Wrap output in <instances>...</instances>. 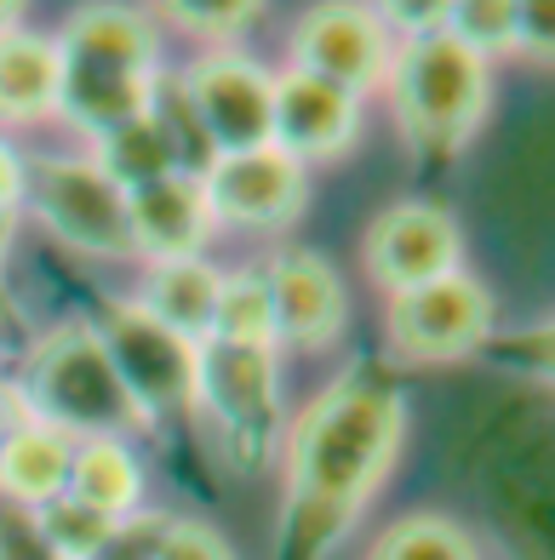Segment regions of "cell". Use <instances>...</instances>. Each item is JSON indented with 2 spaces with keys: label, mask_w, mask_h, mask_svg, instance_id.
<instances>
[{
  "label": "cell",
  "mask_w": 555,
  "mask_h": 560,
  "mask_svg": "<svg viewBox=\"0 0 555 560\" xmlns=\"http://www.w3.org/2000/svg\"><path fill=\"white\" fill-rule=\"evenodd\" d=\"M498 320V303L475 275H441L430 287L395 292L384 310V343L407 366H452L487 349Z\"/></svg>",
  "instance_id": "8"
},
{
  "label": "cell",
  "mask_w": 555,
  "mask_h": 560,
  "mask_svg": "<svg viewBox=\"0 0 555 560\" xmlns=\"http://www.w3.org/2000/svg\"><path fill=\"white\" fill-rule=\"evenodd\" d=\"M264 18V7H166V23L195 30L212 52H235V40Z\"/></svg>",
  "instance_id": "25"
},
{
  "label": "cell",
  "mask_w": 555,
  "mask_h": 560,
  "mask_svg": "<svg viewBox=\"0 0 555 560\" xmlns=\"http://www.w3.org/2000/svg\"><path fill=\"white\" fill-rule=\"evenodd\" d=\"M92 161L104 166L109 184H120V189L155 184V177H166V172H184L178 149H172V138H166V126L155 120V109H149L143 120H132V126H120V132H109V138H97Z\"/></svg>",
  "instance_id": "20"
},
{
  "label": "cell",
  "mask_w": 555,
  "mask_h": 560,
  "mask_svg": "<svg viewBox=\"0 0 555 560\" xmlns=\"http://www.w3.org/2000/svg\"><path fill=\"white\" fill-rule=\"evenodd\" d=\"M361 138V97L315 81L304 69L275 74V149H287L298 166L333 161Z\"/></svg>",
  "instance_id": "14"
},
{
  "label": "cell",
  "mask_w": 555,
  "mask_h": 560,
  "mask_svg": "<svg viewBox=\"0 0 555 560\" xmlns=\"http://www.w3.org/2000/svg\"><path fill=\"white\" fill-rule=\"evenodd\" d=\"M447 35L493 63V52L516 46V0H459L447 7Z\"/></svg>",
  "instance_id": "24"
},
{
  "label": "cell",
  "mask_w": 555,
  "mask_h": 560,
  "mask_svg": "<svg viewBox=\"0 0 555 560\" xmlns=\"http://www.w3.org/2000/svg\"><path fill=\"white\" fill-rule=\"evenodd\" d=\"M126 223H132V252H143L149 264L200 258V246L218 229L195 172H166L155 184L126 189Z\"/></svg>",
  "instance_id": "15"
},
{
  "label": "cell",
  "mask_w": 555,
  "mask_h": 560,
  "mask_svg": "<svg viewBox=\"0 0 555 560\" xmlns=\"http://www.w3.org/2000/svg\"><path fill=\"white\" fill-rule=\"evenodd\" d=\"M35 526H41V538L53 544L58 560H92L120 521L97 515V509H86L81 498H69V492H63V498H53L46 509H35Z\"/></svg>",
  "instance_id": "23"
},
{
  "label": "cell",
  "mask_w": 555,
  "mask_h": 560,
  "mask_svg": "<svg viewBox=\"0 0 555 560\" xmlns=\"http://www.w3.org/2000/svg\"><path fill=\"white\" fill-rule=\"evenodd\" d=\"M504 354H510L516 366H527L533 377H544V384H555V320L510 332V338H504Z\"/></svg>",
  "instance_id": "30"
},
{
  "label": "cell",
  "mask_w": 555,
  "mask_h": 560,
  "mask_svg": "<svg viewBox=\"0 0 555 560\" xmlns=\"http://www.w3.org/2000/svg\"><path fill=\"white\" fill-rule=\"evenodd\" d=\"M178 97L212 155H241V149L275 143V69H264L258 58L200 52L184 69Z\"/></svg>",
  "instance_id": "9"
},
{
  "label": "cell",
  "mask_w": 555,
  "mask_h": 560,
  "mask_svg": "<svg viewBox=\"0 0 555 560\" xmlns=\"http://www.w3.org/2000/svg\"><path fill=\"white\" fill-rule=\"evenodd\" d=\"M0 560H58L53 544L41 538V526L30 509H18L0 498Z\"/></svg>",
  "instance_id": "28"
},
{
  "label": "cell",
  "mask_w": 555,
  "mask_h": 560,
  "mask_svg": "<svg viewBox=\"0 0 555 560\" xmlns=\"http://www.w3.org/2000/svg\"><path fill=\"white\" fill-rule=\"evenodd\" d=\"M539 63H555V0H533V7H516V46Z\"/></svg>",
  "instance_id": "29"
},
{
  "label": "cell",
  "mask_w": 555,
  "mask_h": 560,
  "mask_svg": "<svg viewBox=\"0 0 555 560\" xmlns=\"http://www.w3.org/2000/svg\"><path fill=\"white\" fill-rule=\"evenodd\" d=\"M166 521H172V515H161V509H138V515H126V521L109 532L104 549H97L92 560H161Z\"/></svg>",
  "instance_id": "26"
},
{
  "label": "cell",
  "mask_w": 555,
  "mask_h": 560,
  "mask_svg": "<svg viewBox=\"0 0 555 560\" xmlns=\"http://www.w3.org/2000/svg\"><path fill=\"white\" fill-rule=\"evenodd\" d=\"M69 464H74V441L35 418H23L0 441V498L35 515V509L69 492Z\"/></svg>",
  "instance_id": "16"
},
{
  "label": "cell",
  "mask_w": 555,
  "mask_h": 560,
  "mask_svg": "<svg viewBox=\"0 0 555 560\" xmlns=\"http://www.w3.org/2000/svg\"><path fill=\"white\" fill-rule=\"evenodd\" d=\"M207 212L223 229H287L310 200V172L287 149H241V155H212L200 172Z\"/></svg>",
  "instance_id": "12"
},
{
  "label": "cell",
  "mask_w": 555,
  "mask_h": 560,
  "mask_svg": "<svg viewBox=\"0 0 555 560\" xmlns=\"http://www.w3.org/2000/svg\"><path fill=\"white\" fill-rule=\"evenodd\" d=\"M23 207L41 229L86 258H132V223H126V189L92 155H41L23 161Z\"/></svg>",
  "instance_id": "7"
},
{
  "label": "cell",
  "mask_w": 555,
  "mask_h": 560,
  "mask_svg": "<svg viewBox=\"0 0 555 560\" xmlns=\"http://www.w3.org/2000/svg\"><path fill=\"white\" fill-rule=\"evenodd\" d=\"M264 287H269V310H275V343H292V349H326L344 338V320H349V292H344V275L321 258L310 246H281L269 252V264L258 269Z\"/></svg>",
  "instance_id": "13"
},
{
  "label": "cell",
  "mask_w": 555,
  "mask_h": 560,
  "mask_svg": "<svg viewBox=\"0 0 555 560\" xmlns=\"http://www.w3.org/2000/svg\"><path fill=\"white\" fill-rule=\"evenodd\" d=\"M97 343H104L109 366L120 377V389L132 395L143 423H155L166 412H195V366L200 343L178 338L172 326H161L138 298H104L92 320Z\"/></svg>",
  "instance_id": "6"
},
{
  "label": "cell",
  "mask_w": 555,
  "mask_h": 560,
  "mask_svg": "<svg viewBox=\"0 0 555 560\" xmlns=\"http://www.w3.org/2000/svg\"><path fill=\"white\" fill-rule=\"evenodd\" d=\"M459 258H464L459 218L436 207V200H395L367 223V241H361V269L390 298L430 287L441 275H459Z\"/></svg>",
  "instance_id": "11"
},
{
  "label": "cell",
  "mask_w": 555,
  "mask_h": 560,
  "mask_svg": "<svg viewBox=\"0 0 555 560\" xmlns=\"http://www.w3.org/2000/svg\"><path fill=\"white\" fill-rule=\"evenodd\" d=\"M395 35L378 7H349V0H333V7H315L298 18L292 30V69L315 74V81L338 86L349 97L378 92L390 81L395 63Z\"/></svg>",
  "instance_id": "10"
},
{
  "label": "cell",
  "mask_w": 555,
  "mask_h": 560,
  "mask_svg": "<svg viewBox=\"0 0 555 560\" xmlns=\"http://www.w3.org/2000/svg\"><path fill=\"white\" fill-rule=\"evenodd\" d=\"M12 423H23V400L12 389H0V441L12 435Z\"/></svg>",
  "instance_id": "32"
},
{
  "label": "cell",
  "mask_w": 555,
  "mask_h": 560,
  "mask_svg": "<svg viewBox=\"0 0 555 560\" xmlns=\"http://www.w3.org/2000/svg\"><path fill=\"white\" fill-rule=\"evenodd\" d=\"M69 498L109 521H126L143 509V464L126 441H81L69 464Z\"/></svg>",
  "instance_id": "19"
},
{
  "label": "cell",
  "mask_w": 555,
  "mask_h": 560,
  "mask_svg": "<svg viewBox=\"0 0 555 560\" xmlns=\"http://www.w3.org/2000/svg\"><path fill=\"white\" fill-rule=\"evenodd\" d=\"M23 207V155L12 143H0V218H18Z\"/></svg>",
  "instance_id": "31"
},
{
  "label": "cell",
  "mask_w": 555,
  "mask_h": 560,
  "mask_svg": "<svg viewBox=\"0 0 555 560\" xmlns=\"http://www.w3.org/2000/svg\"><path fill=\"white\" fill-rule=\"evenodd\" d=\"M384 92L418 155L452 161L459 149H470V138L482 132V120L493 109V63L459 46L447 30L418 35L395 46Z\"/></svg>",
  "instance_id": "4"
},
{
  "label": "cell",
  "mask_w": 555,
  "mask_h": 560,
  "mask_svg": "<svg viewBox=\"0 0 555 560\" xmlns=\"http://www.w3.org/2000/svg\"><path fill=\"white\" fill-rule=\"evenodd\" d=\"M218 292H223V269H212L207 258H178V264H149L138 303L161 326H172L178 338L207 343L212 315H218Z\"/></svg>",
  "instance_id": "18"
},
{
  "label": "cell",
  "mask_w": 555,
  "mask_h": 560,
  "mask_svg": "<svg viewBox=\"0 0 555 560\" xmlns=\"http://www.w3.org/2000/svg\"><path fill=\"white\" fill-rule=\"evenodd\" d=\"M195 412H207L218 452L235 469H264L287 435L281 361L258 343H200L195 366Z\"/></svg>",
  "instance_id": "5"
},
{
  "label": "cell",
  "mask_w": 555,
  "mask_h": 560,
  "mask_svg": "<svg viewBox=\"0 0 555 560\" xmlns=\"http://www.w3.org/2000/svg\"><path fill=\"white\" fill-rule=\"evenodd\" d=\"M212 338H218V343H258V349H275V310H269V287H264L258 269H223ZM212 338H207V343H212Z\"/></svg>",
  "instance_id": "21"
},
{
  "label": "cell",
  "mask_w": 555,
  "mask_h": 560,
  "mask_svg": "<svg viewBox=\"0 0 555 560\" xmlns=\"http://www.w3.org/2000/svg\"><path fill=\"white\" fill-rule=\"evenodd\" d=\"M367 560H482L475 538L447 521V515H407L378 532V544L367 549Z\"/></svg>",
  "instance_id": "22"
},
{
  "label": "cell",
  "mask_w": 555,
  "mask_h": 560,
  "mask_svg": "<svg viewBox=\"0 0 555 560\" xmlns=\"http://www.w3.org/2000/svg\"><path fill=\"white\" fill-rule=\"evenodd\" d=\"M58 40V115L92 143L143 120L161 92V35L132 7H86Z\"/></svg>",
  "instance_id": "2"
},
{
  "label": "cell",
  "mask_w": 555,
  "mask_h": 560,
  "mask_svg": "<svg viewBox=\"0 0 555 560\" xmlns=\"http://www.w3.org/2000/svg\"><path fill=\"white\" fill-rule=\"evenodd\" d=\"M23 418L81 441H126V429H149L132 395L120 389L104 343H97L92 320H63L53 332H41L23 361Z\"/></svg>",
  "instance_id": "3"
},
{
  "label": "cell",
  "mask_w": 555,
  "mask_h": 560,
  "mask_svg": "<svg viewBox=\"0 0 555 560\" xmlns=\"http://www.w3.org/2000/svg\"><path fill=\"white\" fill-rule=\"evenodd\" d=\"M407 406L378 377H338L287 423V555L315 560L395 469Z\"/></svg>",
  "instance_id": "1"
},
{
  "label": "cell",
  "mask_w": 555,
  "mask_h": 560,
  "mask_svg": "<svg viewBox=\"0 0 555 560\" xmlns=\"http://www.w3.org/2000/svg\"><path fill=\"white\" fill-rule=\"evenodd\" d=\"M58 115V40L35 30H0V126H35Z\"/></svg>",
  "instance_id": "17"
},
{
  "label": "cell",
  "mask_w": 555,
  "mask_h": 560,
  "mask_svg": "<svg viewBox=\"0 0 555 560\" xmlns=\"http://www.w3.org/2000/svg\"><path fill=\"white\" fill-rule=\"evenodd\" d=\"M161 560H235L230 538L207 521H166L161 538Z\"/></svg>",
  "instance_id": "27"
}]
</instances>
